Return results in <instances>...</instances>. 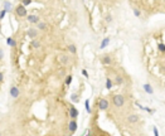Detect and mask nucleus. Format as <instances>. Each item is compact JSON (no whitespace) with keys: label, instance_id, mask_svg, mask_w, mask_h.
<instances>
[{"label":"nucleus","instance_id":"nucleus-1","mask_svg":"<svg viewBox=\"0 0 165 136\" xmlns=\"http://www.w3.org/2000/svg\"><path fill=\"white\" fill-rule=\"evenodd\" d=\"M125 102H126V100H125V97L122 95H115L113 97H112V103H113V106L116 107V109H121V107H124L125 106Z\"/></svg>","mask_w":165,"mask_h":136},{"label":"nucleus","instance_id":"nucleus-2","mask_svg":"<svg viewBox=\"0 0 165 136\" xmlns=\"http://www.w3.org/2000/svg\"><path fill=\"white\" fill-rule=\"evenodd\" d=\"M15 13H16V15H18L19 18L28 16V10H26V8L24 7L23 4H20V5H18V7L15 8Z\"/></svg>","mask_w":165,"mask_h":136},{"label":"nucleus","instance_id":"nucleus-3","mask_svg":"<svg viewBox=\"0 0 165 136\" xmlns=\"http://www.w3.org/2000/svg\"><path fill=\"white\" fill-rule=\"evenodd\" d=\"M57 61H58V63H59V64H62V66H67V64L69 63L71 58H69V55H68V54H59V55L57 57Z\"/></svg>","mask_w":165,"mask_h":136},{"label":"nucleus","instance_id":"nucleus-4","mask_svg":"<svg viewBox=\"0 0 165 136\" xmlns=\"http://www.w3.org/2000/svg\"><path fill=\"white\" fill-rule=\"evenodd\" d=\"M26 20H28V23H30V24H39V23L42 21L40 18H39V15H37V14H30L26 16Z\"/></svg>","mask_w":165,"mask_h":136},{"label":"nucleus","instance_id":"nucleus-5","mask_svg":"<svg viewBox=\"0 0 165 136\" xmlns=\"http://www.w3.org/2000/svg\"><path fill=\"white\" fill-rule=\"evenodd\" d=\"M9 96L12 98H18L19 96H20V89L16 86H12V87H10V91H9Z\"/></svg>","mask_w":165,"mask_h":136},{"label":"nucleus","instance_id":"nucleus-6","mask_svg":"<svg viewBox=\"0 0 165 136\" xmlns=\"http://www.w3.org/2000/svg\"><path fill=\"white\" fill-rule=\"evenodd\" d=\"M108 106H110V103H108V101L106 98H100L98 100V109H100L101 111H106L108 109Z\"/></svg>","mask_w":165,"mask_h":136},{"label":"nucleus","instance_id":"nucleus-7","mask_svg":"<svg viewBox=\"0 0 165 136\" xmlns=\"http://www.w3.org/2000/svg\"><path fill=\"white\" fill-rule=\"evenodd\" d=\"M100 61H101V63H102V64H105V66H111V64L113 63V61H112V58H111V55H108V54L102 55L101 58H100Z\"/></svg>","mask_w":165,"mask_h":136},{"label":"nucleus","instance_id":"nucleus-8","mask_svg":"<svg viewBox=\"0 0 165 136\" xmlns=\"http://www.w3.org/2000/svg\"><path fill=\"white\" fill-rule=\"evenodd\" d=\"M26 34H28V37L32 39H37V37H38V29H35V28H29L28 29V32H26Z\"/></svg>","mask_w":165,"mask_h":136},{"label":"nucleus","instance_id":"nucleus-9","mask_svg":"<svg viewBox=\"0 0 165 136\" xmlns=\"http://www.w3.org/2000/svg\"><path fill=\"white\" fill-rule=\"evenodd\" d=\"M140 121V117L139 115H136V113H131V115L127 116V122L129 123H136Z\"/></svg>","mask_w":165,"mask_h":136},{"label":"nucleus","instance_id":"nucleus-10","mask_svg":"<svg viewBox=\"0 0 165 136\" xmlns=\"http://www.w3.org/2000/svg\"><path fill=\"white\" fill-rule=\"evenodd\" d=\"M69 116H71V118H72V120H76V118L78 117V110H77L76 107L71 106V110H69Z\"/></svg>","mask_w":165,"mask_h":136},{"label":"nucleus","instance_id":"nucleus-11","mask_svg":"<svg viewBox=\"0 0 165 136\" xmlns=\"http://www.w3.org/2000/svg\"><path fill=\"white\" fill-rule=\"evenodd\" d=\"M68 127H69L71 134L76 132V131H77V121H76V120H71V121H69V125H68Z\"/></svg>","mask_w":165,"mask_h":136},{"label":"nucleus","instance_id":"nucleus-12","mask_svg":"<svg viewBox=\"0 0 165 136\" xmlns=\"http://www.w3.org/2000/svg\"><path fill=\"white\" fill-rule=\"evenodd\" d=\"M110 42H111V38H110V37H106V38L101 42V44H100V49H105V48L107 47V45L110 44Z\"/></svg>","mask_w":165,"mask_h":136},{"label":"nucleus","instance_id":"nucleus-13","mask_svg":"<svg viewBox=\"0 0 165 136\" xmlns=\"http://www.w3.org/2000/svg\"><path fill=\"white\" fill-rule=\"evenodd\" d=\"M142 88H144V91H145L146 93H149V95H152V93H154V88L151 87L150 83H145L144 86H142Z\"/></svg>","mask_w":165,"mask_h":136},{"label":"nucleus","instance_id":"nucleus-14","mask_svg":"<svg viewBox=\"0 0 165 136\" xmlns=\"http://www.w3.org/2000/svg\"><path fill=\"white\" fill-rule=\"evenodd\" d=\"M113 81H115V84H117V86H121V84H124V83H125L124 77H122V76H119V75H117L116 77H115Z\"/></svg>","mask_w":165,"mask_h":136},{"label":"nucleus","instance_id":"nucleus-15","mask_svg":"<svg viewBox=\"0 0 165 136\" xmlns=\"http://www.w3.org/2000/svg\"><path fill=\"white\" fill-rule=\"evenodd\" d=\"M30 45H32V48L38 49V48H40L42 43H40L39 41H38V39H33V41H30Z\"/></svg>","mask_w":165,"mask_h":136},{"label":"nucleus","instance_id":"nucleus-16","mask_svg":"<svg viewBox=\"0 0 165 136\" xmlns=\"http://www.w3.org/2000/svg\"><path fill=\"white\" fill-rule=\"evenodd\" d=\"M37 29L38 30H47L48 29V24L46 21H40L39 24H37Z\"/></svg>","mask_w":165,"mask_h":136},{"label":"nucleus","instance_id":"nucleus-17","mask_svg":"<svg viewBox=\"0 0 165 136\" xmlns=\"http://www.w3.org/2000/svg\"><path fill=\"white\" fill-rule=\"evenodd\" d=\"M7 44L9 45V47H16V42H15V39L14 38H12V37H9V38H7Z\"/></svg>","mask_w":165,"mask_h":136},{"label":"nucleus","instance_id":"nucleus-18","mask_svg":"<svg viewBox=\"0 0 165 136\" xmlns=\"http://www.w3.org/2000/svg\"><path fill=\"white\" fill-rule=\"evenodd\" d=\"M67 50L71 53V54H76L77 53V47L74 44H69L68 47H67Z\"/></svg>","mask_w":165,"mask_h":136},{"label":"nucleus","instance_id":"nucleus-19","mask_svg":"<svg viewBox=\"0 0 165 136\" xmlns=\"http://www.w3.org/2000/svg\"><path fill=\"white\" fill-rule=\"evenodd\" d=\"M3 5H4V9L7 10V11H10L13 9V5H12V3H9V1H4L3 3Z\"/></svg>","mask_w":165,"mask_h":136},{"label":"nucleus","instance_id":"nucleus-20","mask_svg":"<svg viewBox=\"0 0 165 136\" xmlns=\"http://www.w3.org/2000/svg\"><path fill=\"white\" fill-rule=\"evenodd\" d=\"M113 84H115V82H112L111 78H107V79H106V88H107V89H111V88L113 87Z\"/></svg>","mask_w":165,"mask_h":136},{"label":"nucleus","instance_id":"nucleus-21","mask_svg":"<svg viewBox=\"0 0 165 136\" xmlns=\"http://www.w3.org/2000/svg\"><path fill=\"white\" fill-rule=\"evenodd\" d=\"M132 10H134V14H135V16H136V18H139V19H141V18H142L141 10H140L139 8H134Z\"/></svg>","mask_w":165,"mask_h":136},{"label":"nucleus","instance_id":"nucleus-22","mask_svg":"<svg viewBox=\"0 0 165 136\" xmlns=\"http://www.w3.org/2000/svg\"><path fill=\"white\" fill-rule=\"evenodd\" d=\"M71 101H73V102H79V96L77 95V93H72V95H71Z\"/></svg>","mask_w":165,"mask_h":136},{"label":"nucleus","instance_id":"nucleus-23","mask_svg":"<svg viewBox=\"0 0 165 136\" xmlns=\"http://www.w3.org/2000/svg\"><path fill=\"white\" fill-rule=\"evenodd\" d=\"M64 83H66V86H71V83H72V76H67V78H66V81H64Z\"/></svg>","mask_w":165,"mask_h":136},{"label":"nucleus","instance_id":"nucleus-24","mask_svg":"<svg viewBox=\"0 0 165 136\" xmlns=\"http://www.w3.org/2000/svg\"><path fill=\"white\" fill-rule=\"evenodd\" d=\"M158 49L160 50L161 53H165V44L164 43H159L158 44Z\"/></svg>","mask_w":165,"mask_h":136},{"label":"nucleus","instance_id":"nucleus-25","mask_svg":"<svg viewBox=\"0 0 165 136\" xmlns=\"http://www.w3.org/2000/svg\"><path fill=\"white\" fill-rule=\"evenodd\" d=\"M85 106H86V110H87V112L91 113V109H90V101H88V100H87V101L85 102Z\"/></svg>","mask_w":165,"mask_h":136},{"label":"nucleus","instance_id":"nucleus-26","mask_svg":"<svg viewBox=\"0 0 165 136\" xmlns=\"http://www.w3.org/2000/svg\"><path fill=\"white\" fill-rule=\"evenodd\" d=\"M106 21H107V23H111V21H112V15H111V14H107V15H106Z\"/></svg>","mask_w":165,"mask_h":136},{"label":"nucleus","instance_id":"nucleus-27","mask_svg":"<svg viewBox=\"0 0 165 136\" xmlns=\"http://www.w3.org/2000/svg\"><path fill=\"white\" fill-rule=\"evenodd\" d=\"M5 14H7V10L3 9L1 13H0V19H4V18H5Z\"/></svg>","mask_w":165,"mask_h":136},{"label":"nucleus","instance_id":"nucleus-28","mask_svg":"<svg viewBox=\"0 0 165 136\" xmlns=\"http://www.w3.org/2000/svg\"><path fill=\"white\" fill-rule=\"evenodd\" d=\"M21 4H23L24 7H28V5H30V4H32V0H26V1H23Z\"/></svg>","mask_w":165,"mask_h":136},{"label":"nucleus","instance_id":"nucleus-29","mask_svg":"<svg viewBox=\"0 0 165 136\" xmlns=\"http://www.w3.org/2000/svg\"><path fill=\"white\" fill-rule=\"evenodd\" d=\"M82 75H83L86 78H88V73H87V71H86V69H82Z\"/></svg>","mask_w":165,"mask_h":136},{"label":"nucleus","instance_id":"nucleus-30","mask_svg":"<svg viewBox=\"0 0 165 136\" xmlns=\"http://www.w3.org/2000/svg\"><path fill=\"white\" fill-rule=\"evenodd\" d=\"M154 135H155V136H159V131H158L156 127H154Z\"/></svg>","mask_w":165,"mask_h":136},{"label":"nucleus","instance_id":"nucleus-31","mask_svg":"<svg viewBox=\"0 0 165 136\" xmlns=\"http://www.w3.org/2000/svg\"><path fill=\"white\" fill-rule=\"evenodd\" d=\"M145 110H146L147 112H149V113H152V112H154V111H152L151 109H149V107H145Z\"/></svg>","mask_w":165,"mask_h":136},{"label":"nucleus","instance_id":"nucleus-32","mask_svg":"<svg viewBox=\"0 0 165 136\" xmlns=\"http://www.w3.org/2000/svg\"><path fill=\"white\" fill-rule=\"evenodd\" d=\"M163 4H164V5H165V0H164V1H163Z\"/></svg>","mask_w":165,"mask_h":136}]
</instances>
